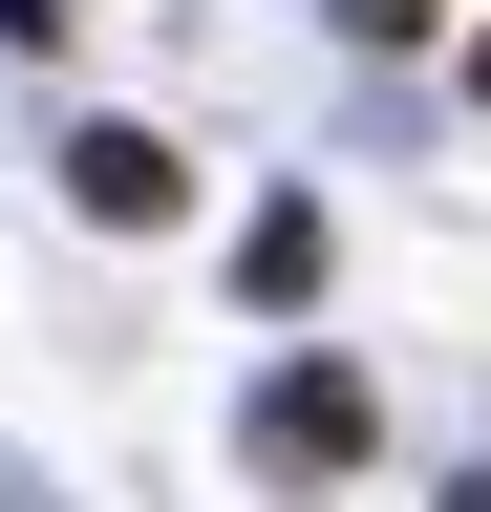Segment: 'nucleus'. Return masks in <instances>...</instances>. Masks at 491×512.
Returning <instances> with one entry per match:
<instances>
[{
    "label": "nucleus",
    "instance_id": "f257e3e1",
    "mask_svg": "<svg viewBox=\"0 0 491 512\" xmlns=\"http://www.w3.org/2000/svg\"><path fill=\"white\" fill-rule=\"evenodd\" d=\"M363 448H385V406H363V363H321V342H299V363L257 384V470H299V491H321V470H363Z\"/></svg>",
    "mask_w": 491,
    "mask_h": 512
},
{
    "label": "nucleus",
    "instance_id": "f03ea898",
    "mask_svg": "<svg viewBox=\"0 0 491 512\" xmlns=\"http://www.w3.org/2000/svg\"><path fill=\"white\" fill-rule=\"evenodd\" d=\"M65 192H86L107 235H171V214H193V171H171L150 128H86V150H65Z\"/></svg>",
    "mask_w": 491,
    "mask_h": 512
},
{
    "label": "nucleus",
    "instance_id": "7ed1b4c3",
    "mask_svg": "<svg viewBox=\"0 0 491 512\" xmlns=\"http://www.w3.org/2000/svg\"><path fill=\"white\" fill-rule=\"evenodd\" d=\"M235 299H278V320H299V299H321V214H299V192H278V214H257V235H235Z\"/></svg>",
    "mask_w": 491,
    "mask_h": 512
},
{
    "label": "nucleus",
    "instance_id": "20e7f679",
    "mask_svg": "<svg viewBox=\"0 0 491 512\" xmlns=\"http://www.w3.org/2000/svg\"><path fill=\"white\" fill-rule=\"evenodd\" d=\"M342 22H363V43H427V0H342Z\"/></svg>",
    "mask_w": 491,
    "mask_h": 512
},
{
    "label": "nucleus",
    "instance_id": "39448f33",
    "mask_svg": "<svg viewBox=\"0 0 491 512\" xmlns=\"http://www.w3.org/2000/svg\"><path fill=\"white\" fill-rule=\"evenodd\" d=\"M449 512H491V470H470V491H449Z\"/></svg>",
    "mask_w": 491,
    "mask_h": 512
},
{
    "label": "nucleus",
    "instance_id": "423d86ee",
    "mask_svg": "<svg viewBox=\"0 0 491 512\" xmlns=\"http://www.w3.org/2000/svg\"><path fill=\"white\" fill-rule=\"evenodd\" d=\"M470 86H491V43H470Z\"/></svg>",
    "mask_w": 491,
    "mask_h": 512
}]
</instances>
